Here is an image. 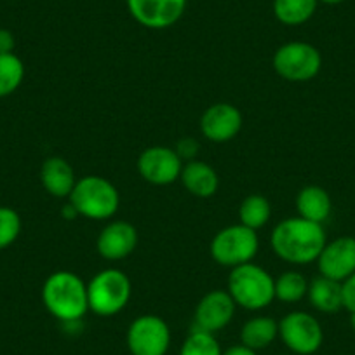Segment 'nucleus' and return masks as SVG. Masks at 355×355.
<instances>
[{"label":"nucleus","instance_id":"f257e3e1","mask_svg":"<svg viewBox=\"0 0 355 355\" xmlns=\"http://www.w3.org/2000/svg\"><path fill=\"white\" fill-rule=\"evenodd\" d=\"M327 244L322 225L305 218H288L274 228L270 245L275 254L293 265H309L317 261Z\"/></svg>","mask_w":355,"mask_h":355},{"label":"nucleus","instance_id":"f03ea898","mask_svg":"<svg viewBox=\"0 0 355 355\" xmlns=\"http://www.w3.org/2000/svg\"><path fill=\"white\" fill-rule=\"evenodd\" d=\"M42 302L58 320L77 322L89 310L87 284L73 272H54L44 282Z\"/></svg>","mask_w":355,"mask_h":355},{"label":"nucleus","instance_id":"7ed1b4c3","mask_svg":"<svg viewBox=\"0 0 355 355\" xmlns=\"http://www.w3.org/2000/svg\"><path fill=\"white\" fill-rule=\"evenodd\" d=\"M228 293L234 298L235 305L254 312L266 309L274 302L275 281L265 268L254 263H245L232 268L228 277Z\"/></svg>","mask_w":355,"mask_h":355},{"label":"nucleus","instance_id":"20e7f679","mask_svg":"<svg viewBox=\"0 0 355 355\" xmlns=\"http://www.w3.org/2000/svg\"><path fill=\"white\" fill-rule=\"evenodd\" d=\"M68 199L78 216L89 220H108L121 206L117 189L101 176H84L78 180Z\"/></svg>","mask_w":355,"mask_h":355},{"label":"nucleus","instance_id":"39448f33","mask_svg":"<svg viewBox=\"0 0 355 355\" xmlns=\"http://www.w3.org/2000/svg\"><path fill=\"white\" fill-rule=\"evenodd\" d=\"M131 298V281L117 268H107L94 275L87 284L89 310L100 317L117 315Z\"/></svg>","mask_w":355,"mask_h":355},{"label":"nucleus","instance_id":"423d86ee","mask_svg":"<svg viewBox=\"0 0 355 355\" xmlns=\"http://www.w3.org/2000/svg\"><path fill=\"white\" fill-rule=\"evenodd\" d=\"M259 241L256 230L244 225H232L214 235L211 242V256L221 266H235L251 263L258 252Z\"/></svg>","mask_w":355,"mask_h":355},{"label":"nucleus","instance_id":"0eeeda50","mask_svg":"<svg viewBox=\"0 0 355 355\" xmlns=\"http://www.w3.org/2000/svg\"><path fill=\"white\" fill-rule=\"evenodd\" d=\"M322 56L309 42H288L274 56V70L289 82H309L319 75Z\"/></svg>","mask_w":355,"mask_h":355},{"label":"nucleus","instance_id":"6e6552de","mask_svg":"<svg viewBox=\"0 0 355 355\" xmlns=\"http://www.w3.org/2000/svg\"><path fill=\"white\" fill-rule=\"evenodd\" d=\"M279 336L286 347L300 355H312L324 341L319 320L306 312H291L279 322Z\"/></svg>","mask_w":355,"mask_h":355},{"label":"nucleus","instance_id":"1a4fd4ad","mask_svg":"<svg viewBox=\"0 0 355 355\" xmlns=\"http://www.w3.org/2000/svg\"><path fill=\"white\" fill-rule=\"evenodd\" d=\"M171 345L169 326L159 315H141L128 329L131 355H166Z\"/></svg>","mask_w":355,"mask_h":355},{"label":"nucleus","instance_id":"9d476101","mask_svg":"<svg viewBox=\"0 0 355 355\" xmlns=\"http://www.w3.org/2000/svg\"><path fill=\"white\" fill-rule=\"evenodd\" d=\"M183 169L182 157L169 146H150L138 159V171L145 182L166 187L180 178Z\"/></svg>","mask_w":355,"mask_h":355},{"label":"nucleus","instance_id":"9b49d317","mask_svg":"<svg viewBox=\"0 0 355 355\" xmlns=\"http://www.w3.org/2000/svg\"><path fill=\"white\" fill-rule=\"evenodd\" d=\"M185 8L187 0H128L132 18L150 30H164L176 25Z\"/></svg>","mask_w":355,"mask_h":355},{"label":"nucleus","instance_id":"f8f14e48","mask_svg":"<svg viewBox=\"0 0 355 355\" xmlns=\"http://www.w3.org/2000/svg\"><path fill=\"white\" fill-rule=\"evenodd\" d=\"M317 265L320 275L343 282L355 274V239L338 237L333 242H327L317 258Z\"/></svg>","mask_w":355,"mask_h":355},{"label":"nucleus","instance_id":"ddd939ff","mask_svg":"<svg viewBox=\"0 0 355 355\" xmlns=\"http://www.w3.org/2000/svg\"><path fill=\"white\" fill-rule=\"evenodd\" d=\"M235 302L228 291H211L196 309V329L216 333L225 329L235 315Z\"/></svg>","mask_w":355,"mask_h":355},{"label":"nucleus","instance_id":"4468645a","mask_svg":"<svg viewBox=\"0 0 355 355\" xmlns=\"http://www.w3.org/2000/svg\"><path fill=\"white\" fill-rule=\"evenodd\" d=\"M242 129V114L230 103L211 105L200 117V132L213 143H227Z\"/></svg>","mask_w":355,"mask_h":355},{"label":"nucleus","instance_id":"2eb2a0df","mask_svg":"<svg viewBox=\"0 0 355 355\" xmlns=\"http://www.w3.org/2000/svg\"><path fill=\"white\" fill-rule=\"evenodd\" d=\"M138 245V230L129 221H112L100 232L96 241L98 252L105 259L119 261L132 254Z\"/></svg>","mask_w":355,"mask_h":355},{"label":"nucleus","instance_id":"dca6fc26","mask_svg":"<svg viewBox=\"0 0 355 355\" xmlns=\"http://www.w3.org/2000/svg\"><path fill=\"white\" fill-rule=\"evenodd\" d=\"M40 182L46 192L58 199L70 197L77 185L73 167L61 157H49L44 160L40 167Z\"/></svg>","mask_w":355,"mask_h":355},{"label":"nucleus","instance_id":"f3484780","mask_svg":"<svg viewBox=\"0 0 355 355\" xmlns=\"http://www.w3.org/2000/svg\"><path fill=\"white\" fill-rule=\"evenodd\" d=\"M183 187L199 199H209L218 192L220 176L209 164L202 160H189L180 174Z\"/></svg>","mask_w":355,"mask_h":355},{"label":"nucleus","instance_id":"a211bd4d","mask_svg":"<svg viewBox=\"0 0 355 355\" xmlns=\"http://www.w3.org/2000/svg\"><path fill=\"white\" fill-rule=\"evenodd\" d=\"M296 209H298L300 216L305 220L322 225L329 218L333 202H331L329 193L322 187L309 185L298 192Z\"/></svg>","mask_w":355,"mask_h":355},{"label":"nucleus","instance_id":"6ab92c4d","mask_svg":"<svg viewBox=\"0 0 355 355\" xmlns=\"http://www.w3.org/2000/svg\"><path fill=\"white\" fill-rule=\"evenodd\" d=\"M309 298L313 309L322 313H334L343 309L341 300V282L327 279L324 275L313 279L309 284Z\"/></svg>","mask_w":355,"mask_h":355},{"label":"nucleus","instance_id":"aec40b11","mask_svg":"<svg viewBox=\"0 0 355 355\" xmlns=\"http://www.w3.org/2000/svg\"><path fill=\"white\" fill-rule=\"evenodd\" d=\"M279 336V322L272 317H252L242 326L241 341L252 350L266 348Z\"/></svg>","mask_w":355,"mask_h":355},{"label":"nucleus","instance_id":"412c9836","mask_svg":"<svg viewBox=\"0 0 355 355\" xmlns=\"http://www.w3.org/2000/svg\"><path fill=\"white\" fill-rule=\"evenodd\" d=\"M319 0H274V15L282 25L298 26L315 15Z\"/></svg>","mask_w":355,"mask_h":355},{"label":"nucleus","instance_id":"4be33fe9","mask_svg":"<svg viewBox=\"0 0 355 355\" xmlns=\"http://www.w3.org/2000/svg\"><path fill=\"white\" fill-rule=\"evenodd\" d=\"M272 216L270 202L263 196H249L245 197L239 207V220L241 225L251 228V230H259L265 227Z\"/></svg>","mask_w":355,"mask_h":355},{"label":"nucleus","instance_id":"5701e85b","mask_svg":"<svg viewBox=\"0 0 355 355\" xmlns=\"http://www.w3.org/2000/svg\"><path fill=\"white\" fill-rule=\"evenodd\" d=\"M25 78V64L11 54H0V98L11 96Z\"/></svg>","mask_w":355,"mask_h":355},{"label":"nucleus","instance_id":"b1692460","mask_svg":"<svg viewBox=\"0 0 355 355\" xmlns=\"http://www.w3.org/2000/svg\"><path fill=\"white\" fill-rule=\"evenodd\" d=\"M309 293V282L300 272H284L275 281V298L284 303H296Z\"/></svg>","mask_w":355,"mask_h":355},{"label":"nucleus","instance_id":"393cba45","mask_svg":"<svg viewBox=\"0 0 355 355\" xmlns=\"http://www.w3.org/2000/svg\"><path fill=\"white\" fill-rule=\"evenodd\" d=\"M180 355H223V352L213 333L196 329L183 341Z\"/></svg>","mask_w":355,"mask_h":355},{"label":"nucleus","instance_id":"a878e982","mask_svg":"<svg viewBox=\"0 0 355 355\" xmlns=\"http://www.w3.org/2000/svg\"><path fill=\"white\" fill-rule=\"evenodd\" d=\"M21 232V218L11 207H0V251L12 244Z\"/></svg>","mask_w":355,"mask_h":355},{"label":"nucleus","instance_id":"bb28decb","mask_svg":"<svg viewBox=\"0 0 355 355\" xmlns=\"http://www.w3.org/2000/svg\"><path fill=\"white\" fill-rule=\"evenodd\" d=\"M341 300H343V309L350 313L355 312V274L341 282Z\"/></svg>","mask_w":355,"mask_h":355},{"label":"nucleus","instance_id":"cd10ccee","mask_svg":"<svg viewBox=\"0 0 355 355\" xmlns=\"http://www.w3.org/2000/svg\"><path fill=\"white\" fill-rule=\"evenodd\" d=\"M16 47V39L12 32L0 28V54H11Z\"/></svg>","mask_w":355,"mask_h":355},{"label":"nucleus","instance_id":"c85d7f7f","mask_svg":"<svg viewBox=\"0 0 355 355\" xmlns=\"http://www.w3.org/2000/svg\"><path fill=\"white\" fill-rule=\"evenodd\" d=\"M223 355H258L256 350L245 347V345H235V347H230L227 352H223Z\"/></svg>","mask_w":355,"mask_h":355},{"label":"nucleus","instance_id":"c756f323","mask_svg":"<svg viewBox=\"0 0 355 355\" xmlns=\"http://www.w3.org/2000/svg\"><path fill=\"white\" fill-rule=\"evenodd\" d=\"M319 2H324V4H329V6H336V4H341V2H345V0H319Z\"/></svg>","mask_w":355,"mask_h":355},{"label":"nucleus","instance_id":"7c9ffc66","mask_svg":"<svg viewBox=\"0 0 355 355\" xmlns=\"http://www.w3.org/2000/svg\"><path fill=\"white\" fill-rule=\"evenodd\" d=\"M350 326H352V329L355 331V312L350 313Z\"/></svg>","mask_w":355,"mask_h":355}]
</instances>
